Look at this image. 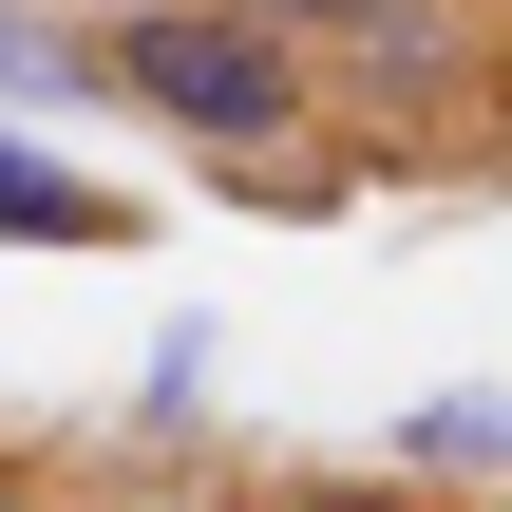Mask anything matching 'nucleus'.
Wrapping results in <instances>:
<instances>
[{"label": "nucleus", "instance_id": "1", "mask_svg": "<svg viewBox=\"0 0 512 512\" xmlns=\"http://www.w3.org/2000/svg\"><path fill=\"white\" fill-rule=\"evenodd\" d=\"M95 76H114V114L190 133V171H247V152H304L323 133V57L285 19H247V0H114L95 19Z\"/></svg>", "mask_w": 512, "mask_h": 512}, {"label": "nucleus", "instance_id": "2", "mask_svg": "<svg viewBox=\"0 0 512 512\" xmlns=\"http://www.w3.org/2000/svg\"><path fill=\"white\" fill-rule=\"evenodd\" d=\"M323 57V133L361 171H437V152H494V57H512V0H361Z\"/></svg>", "mask_w": 512, "mask_h": 512}, {"label": "nucleus", "instance_id": "3", "mask_svg": "<svg viewBox=\"0 0 512 512\" xmlns=\"http://www.w3.org/2000/svg\"><path fill=\"white\" fill-rule=\"evenodd\" d=\"M152 209L114 190V171H76L57 133H0V247H133Z\"/></svg>", "mask_w": 512, "mask_h": 512}, {"label": "nucleus", "instance_id": "4", "mask_svg": "<svg viewBox=\"0 0 512 512\" xmlns=\"http://www.w3.org/2000/svg\"><path fill=\"white\" fill-rule=\"evenodd\" d=\"M399 475L456 494V512H512V399H418L399 418Z\"/></svg>", "mask_w": 512, "mask_h": 512}, {"label": "nucleus", "instance_id": "5", "mask_svg": "<svg viewBox=\"0 0 512 512\" xmlns=\"http://www.w3.org/2000/svg\"><path fill=\"white\" fill-rule=\"evenodd\" d=\"M228 512H456V494H418L399 456H266Z\"/></svg>", "mask_w": 512, "mask_h": 512}, {"label": "nucleus", "instance_id": "6", "mask_svg": "<svg viewBox=\"0 0 512 512\" xmlns=\"http://www.w3.org/2000/svg\"><path fill=\"white\" fill-rule=\"evenodd\" d=\"M209 190H228V209H285V228H323V209L361 190V152H342V133H304V152H247V171H209Z\"/></svg>", "mask_w": 512, "mask_h": 512}, {"label": "nucleus", "instance_id": "7", "mask_svg": "<svg viewBox=\"0 0 512 512\" xmlns=\"http://www.w3.org/2000/svg\"><path fill=\"white\" fill-rule=\"evenodd\" d=\"M228 494H247V475H171V456H133V437H114L57 512H228Z\"/></svg>", "mask_w": 512, "mask_h": 512}, {"label": "nucleus", "instance_id": "8", "mask_svg": "<svg viewBox=\"0 0 512 512\" xmlns=\"http://www.w3.org/2000/svg\"><path fill=\"white\" fill-rule=\"evenodd\" d=\"M0 95H114V76H95V38H76V19L0 0Z\"/></svg>", "mask_w": 512, "mask_h": 512}, {"label": "nucleus", "instance_id": "9", "mask_svg": "<svg viewBox=\"0 0 512 512\" xmlns=\"http://www.w3.org/2000/svg\"><path fill=\"white\" fill-rule=\"evenodd\" d=\"M171 418H209V323H171V342H152V380H133V456H152Z\"/></svg>", "mask_w": 512, "mask_h": 512}, {"label": "nucleus", "instance_id": "10", "mask_svg": "<svg viewBox=\"0 0 512 512\" xmlns=\"http://www.w3.org/2000/svg\"><path fill=\"white\" fill-rule=\"evenodd\" d=\"M247 19H285V38H342V19H361V0H247Z\"/></svg>", "mask_w": 512, "mask_h": 512}, {"label": "nucleus", "instance_id": "11", "mask_svg": "<svg viewBox=\"0 0 512 512\" xmlns=\"http://www.w3.org/2000/svg\"><path fill=\"white\" fill-rule=\"evenodd\" d=\"M0 512H57V494H38V437H0Z\"/></svg>", "mask_w": 512, "mask_h": 512}, {"label": "nucleus", "instance_id": "12", "mask_svg": "<svg viewBox=\"0 0 512 512\" xmlns=\"http://www.w3.org/2000/svg\"><path fill=\"white\" fill-rule=\"evenodd\" d=\"M494 171H512V57H494Z\"/></svg>", "mask_w": 512, "mask_h": 512}]
</instances>
